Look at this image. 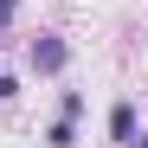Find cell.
<instances>
[{
    "label": "cell",
    "mask_w": 148,
    "mask_h": 148,
    "mask_svg": "<svg viewBox=\"0 0 148 148\" xmlns=\"http://www.w3.org/2000/svg\"><path fill=\"white\" fill-rule=\"evenodd\" d=\"M58 116L77 122V116H84V90H64V97H58Z\"/></svg>",
    "instance_id": "obj_4"
},
{
    "label": "cell",
    "mask_w": 148,
    "mask_h": 148,
    "mask_svg": "<svg viewBox=\"0 0 148 148\" xmlns=\"http://www.w3.org/2000/svg\"><path fill=\"white\" fill-rule=\"evenodd\" d=\"M13 90H19V84H13V77H0V103H7V97H13Z\"/></svg>",
    "instance_id": "obj_6"
},
{
    "label": "cell",
    "mask_w": 148,
    "mask_h": 148,
    "mask_svg": "<svg viewBox=\"0 0 148 148\" xmlns=\"http://www.w3.org/2000/svg\"><path fill=\"white\" fill-rule=\"evenodd\" d=\"M71 142H77V122H71V116H58L52 129H45V148H71Z\"/></svg>",
    "instance_id": "obj_3"
},
{
    "label": "cell",
    "mask_w": 148,
    "mask_h": 148,
    "mask_svg": "<svg viewBox=\"0 0 148 148\" xmlns=\"http://www.w3.org/2000/svg\"><path fill=\"white\" fill-rule=\"evenodd\" d=\"M110 142H135V103H116L110 110Z\"/></svg>",
    "instance_id": "obj_2"
},
{
    "label": "cell",
    "mask_w": 148,
    "mask_h": 148,
    "mask_svg": "<svg viewBox=\"0 0 148 148\" xmlns=\"http://www.w3.org/2000/svg\"><path fill=\"white\" fill-rule=\"evenodd\" d=\"M13 13H19V0H0V32L13 26Z\"/></svg>",
    "instance_id": "obj_5"
},
{
    "label": "cell",
    "mask_w": 148,
    "mask_h": 148,
    "mask_svg": "<svg viewBox=\"0 0 148 148\" xmlns=\"http://www.w3.org/2000/svg\"><path fill=\"white\" fill-rule=\"evenodd\" d=\"M26 58H32V71H39V77H58V71L71 64V45H64L58 32H39V39H32V52H26Z\"/></svg>",
    "instance_id": "obj_1"
},
{
    "label": "cell",
    "mask_w": 148,
    "mask_h": 148,
    "mask_svg": "<svg viewBox=\"0 0 148 148\" xmlns=\"http://www.w3.org/2000/svg\"><path fill=\"white\" fill-rule=\"evenodd\" d=\"M122 148H148V142H122Z\"/></svg>",
    "instance_id": "obj_7"
}]
</instances>
